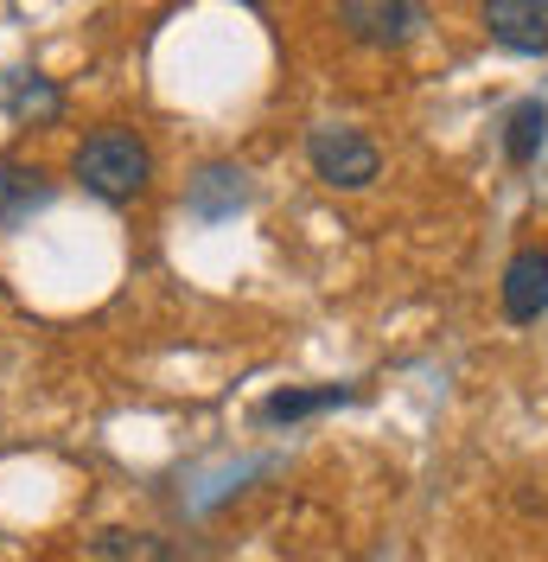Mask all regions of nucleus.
Instances as JSON below:
<instances>
[{
    "label": "nucleus",
    "instance_id": "nucleus-8",
    "mask_svg": "<svg viewBox=\"0 0 548 562\" xmlns=\"http://www.w3.org/2000/svg\"><path fill=\"white\" fill-rule=\"evenodd\" d=\"M52 205V179L45 173H26V167H7L0 173V224L13 231V224H26L33 211Z\"/></svg>",
    "mask_w": 548,
    "mask_h": 562
},
{
    "label": "nucleus",
    "instance_id": "nucleus-10",
    "mask_svg": "<svg viewBox=\"0 0 548 562\" xmlns=\"http://www.w3.org/2000/svg\"><path fill=\"white\" fill-rule=\"evenodd\" d=\"M339 403H351V390H339V384H326V390H274L255 416L262 422H300V416H319V409H339Z\"/></svg>",
    "mask_w": 548,
    "mask_h": 562
},
{
    "label": "nucleus",
    "instance_id": "nucleus-6",
    "mask_svg": "<svg viewBox=\"0 0 548 562\" xmlns=\"http://www.w3.org/2000/svg\"><path fill=\"white\" fill-rule=\"evenodd\" d=\"M185 205H192V217H210V224L217 217H237L249 205V173L217 160V167H205V173L185 186Z\"/></svg>",
    "mask_w": 548,
    "mask_h": 562
},
{
    "label": "nucleus",
    "instance_id": "nucleus-1",
    "mask_svg": "<svg viewBox=\"0 0 548 562\" xmlns=\"http://www.w3.org/2000/svg\"><path fill=\"white\" fill-rule=\"evenodd\" d=\"M147 173H153V154L135 128H96L77 147V179L103 205H128L135 192H147Z\"/></svg>",
    "mask_w": 548,
    "mask_h": 562
},
{
    "label": "nucleus",
    "instance_id": "nucleus-2",
    "mask_svg": "<svg viewBox=\"0 0 548 562\" xmlns=\"http://www.w3.org/2000/svg\"><path fill=\"white\" fill-rule=\"evenodd\" d=\"M307 160H312V173L326 179V186H339V192H364V186L383 173L377 140L357 135V128H312Z\"/></svg>",
    "mask_w": 548,
    "mask_h": 562
},
{
    "label": "nucleus",
    "instance_id": "nucleus-7",
    "mask_svg": "<svg viewBox=\"0 0 548 562\" xmlns=\"http://www.w3.org/2000/svg\"><path fill=\"white\" fill-rule=\"evenodd\" d=\"M543 140H548V103L543 97H523V103L504 115V154H511L516 167H529V160L543 154Z\"/></svg>",
    "mask_w": 548,
    "mask_h": 562
},
{
    "label": "nucleus",
    "instance_id": "nucleus-11",
    "mask_svg": "<svg viewBox=\"0 0 548 562\" xmlns=\"http://www.w3.org/2000/svg\"><path fill=\"white\" fill-rule=\"evenodd\" d=\"M103 557L109 562H160V550H153V543H140V537L128 543V530H109V537H103Z\"/></svg>",
    "mask_w": 548,
    "mask_h": 562
},
{
    "label": "nucleus",
    "instance_id": "nucleus-5",
    "mask_svg": "<svg viewBox=\"0 0 548 562\" xmlns=\"http://www.w3.org/2000/svg\"><path fill=\"white\" fill-rule=\"evenodd\" d=\"M504 314L511 319L548 314V249H516L504 262Z\"/></svg>",
    "mask_w": 548,
    "mask_h": 562
},
{
    "label": "nucleus",
    "instance_id": "nucleus-9",
    "mask_svg": "<svg viewBox=\"0 0 548 562\" xmlns=\"http://www.w3.org/2000/svg\"><path fill=\"white\" fill-rule=\"evenodd\" d=\"M7 109H13L20 122H52V115L65 109V97H58L38 70H13V77H7Z\"/></svg>",
    "mask_w": 548,
    "mask_h": 562
},
{
    "label": "nucleus",
    "instance_id": "nucleus-3",
    "mask_svg": "<svg viewBox=\"0 0 548 562\" xmlns=\"http://www.w3.org/2000/svg\"><path fill=\"white\" fill-rule=\"evenodd\" d=\"M339 26L364 45H402L421 26V7H402V0H344Z\"/></svg>",
    "mask_w": 548,
    "mask_h": 562
},
{
    "label": "nucleus",
    "instance_id": "nucleus-4",
    "mask_svg": "<svg viewBox=\"0 0 548 562\" xmlns=\"http://www.w3.org/2000/svg\"><path fill=\"white\" fill-rule=\"evenodd\" d=\"M484 33L498 38L504 52L543 58L548 52V7H529V0H491V7H484Z\"/></svg>",
    "mask_w": 548,
    "mask_h": 562
}]
</instances>
